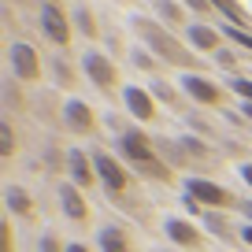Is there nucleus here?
<instances>
[{
    "label": "nucleus",
    "instance_id": "20",
    "mask_svg": "<svg viewBox=\"0 0 252 252\" xmlns=\"http://www.w3.org/2000/svg\"><path fill=\"white\" fill-rule=\"evenodd\" d=\"M149 93L156 96V100H163V104H171V108H178V89H171L167 82H149Z\"/></svg>",
    "mask_w": 252,
    "mask_h": 252
},
{
    "label": "nucleus",
    "instance_id": "4",
    "mask_svg": "<svg viewBox=\"0 0 252 252\" xmlns=\"http://www.w3.org/2000/svg\"><path fill=\"white\" fill-rule=\"evenodd\" d=\"M186 197H193L200 208H208V212H215V208H241V200H237L230 189L215 186V182H208V178H189Z\"/></svg>",
    "mask_w": 252,
    "mask_h": 252
},
{
    "label": "nucleus",
    "instance_id": "2",
    "mask_svg": "<svg viewBox=\"0 0 252 252\" xmlns=\"http://www.w3.org/2000/svg\"><path fill=\"white\" fill-rule=\"evenodd\" d=\"M119 152H123V159L134 167V171L149 174V178H156V182H171V167L159 159L156 141H149L145 130H123V134H119Z\"/></svg>",
    "mask_w": 252,
    "mask_h": 252
},
{
    "label": "nucleus",
    "instance_id": "6",
    "mask_svg": "<svg viewBox=\"0 0 252 252\" xmlns=\"http://www.w3.org/2000/svg\"><path fill=\"white\" fill-rule=\"evenodd\" d=\"M82 74H86V78L93 82L96 89H104V93L119 86V71H115V63H111L104 52H86V56H82Z\"/></svg>",
    "mask_w": 252,
    "mask_h": 252
},
{
    "label": "nucleus",
    "instance_id": "7",
    "mask_svg": "<svg viewBox=\"0 0 252 252\" xmlns=\"http://www.w3.org/2000/svg\"><path fill=\"white\" fill-rule=\"evenodd\" d=\"M8 63H11V74L23 82H37L41 78V56L33 45H26V41H15V45L8 48Z\"/></svg>",
    "mask_w": 252,
    "mask_h": 252
},
{
    "label": "nucleus",
    "instance_id": "17",
    "mask_svg": "<svg viewBox=\"0 0 252 252\" xmlns=\"http://www.w3.org/2000/svg\"><path fill=\"white\" fill-rule=\"evenodd\" d=\"M96 245H100V252H130V241L119 226H104L96 234Z\"/></svg>",
    "mask_w": 252,
    "mask_h": 252
},
{
    "label": "nucleus",
    "instance_id": "21",
    "mask_svg": "<svg viewBox=\"0 0 252 252\" xmlns=\"http://www.w3.org/2000/svg\"><path fill=\"white\" fill-rule=\"evenodd\" d=\"M74 26H78V33H86L89 41L96 37V19H93V11H89V8H78V11H74Z\"/></svg>",
    "mask_w": 252,
    "mask_h": 252
},
{
    "label": "nucleus",
    "instance_id": "30",
    "mask_svg": "<svg viewBox=\"0 0 252 252\" xmlns=\"http://www.w3.org/2000/svg\"><path fill=\"white\" fill-rule=\"evenodd\" d=\"M237 237H241V241L252 249V222H245V226H241V234H237Z\"/></svg>",
    "mask_w": 252,
    "mask_h": 252
},
{
    "label": "nucleus",
    "instance_id": "32",
    "mask_svg": "<svg viewBox=\"0 0 252 252\" xmlns=\"http://www.w3.org/2000/svg\"><path fill=\"white\" fill-rule=\"evenodd\" d=\"M241 215H245V219L252 222V200H245V204H241Z\"/></svg>",
    "mask_w": 252,
    "mask_h": 252
},
{
    "label": "nucleus",
    "instance_id": "27",
    "mask_svg": "<svg viewBox=\"0 0 252 252\" xmlns=\"http://www.w3.org/2000/svg\"><path fill=\"white\" fill-rule=\"evenodd\" d=\"M134 63L141 67V71H149V67H156V56H152V52H141V48H134Z\"/></svg>",
    "mask_w": 252,
    "mask_h": 252
},
{
    "label": "nucleus",
    "instance_id": "5",
    "mask_svg": "<svg viewBox=\"0 0 252 252\" xmlns=\"http://www.w3.org/2000/svg\"><path fill=\"white\" fill-rule=\"evenodd\" d=\"M182 93L189 96L193 104H200V108H219L222 100H226V89L219 86V82L204 78V74H182Z\"/></svg>",
    "mask_w": 252,
    "mask_h": 252
},
{
    "label": "nucleus",
    "instance_id": "10",
    "mask_svg": "<svg viewBox=\"0 0 252 252\" xmlns=\"http://www.w3.org/2000/svg\"><path fill=\"white\" fill-rule=\"evenodd\" d=\"M67 174H71V182H74L78 189H89V186H96V182H100L93 156H89V152H82V149H71V156H67Z\"/></svg>",
    "mask_w": 252,
    "mask_h": 252
},
{
    "label": "nucleus",
    "instance_id": "31",
    "mask_svg": "<svg viewBox=\"0 0 252 252\" xmlns=\"http://www.w3.org/2000/svg\"><path fill=\"white\" fill-rule=\"evenodd\" d=\"M241 182H249V189H252V163L241 167Z\"/></svg>",
    "mask_w": 252,
    "mask_h": 252
},
{
    "label": "nucleus",
    "instance_id": "9",
    "mask_svg": "<svg viewBox=\"0 0 252 252\" xmlns=\"http://www.w3.org/2000/svg\"><path fill=\"white\" fill-rule=\"evenodd\" d=\"M123 100H126V108H130V115H134L137 123H156V96L145 86H126Z\"/></svg>",
    "mask_w": 252,
    "mask_h": 252
},
{
    "label": "nucleus",
    "instance_id": "1",
    "mask_svg": "<svg viewBox=\"0 0 252 252\" xmlns=\"http://www.w3.org/2000/svg\"><path fill=\"white\" fill-rule=\"evenodd\" d=\"M134 30L141 33V41L149 45L152 56H159L163 63L182 67L186 74H193V67H197V52H193L189 45H182L174 33H167L163 23H156V19H134Z\"/></svg>",
    "mask_w": 252,
    "mask_h": 252
},
{
    "label": "nucleus",
    "instance_id": "22",
    "mask_svg": "<svg viewBox=\"0 0 252 252\" xmlns=\"http://www.w3.org/2000/svg\"><path fill=\"white\" fill-rule=\"evenodd\" d=\"M178 149L182 152H189L193 159H200V156H208V145L200 141V137H193V134H186V137H178Z\"/></svg>",
    "mask_w": 252,
    "mask_h": 252
},
{
    "label": "nucleus",
    "instance_id": "18",
    "mask_svg": "<svg viewBox=\"0 0 252 252\" xmlns=\"http://www.w3.org/2000/svg\"><path fill=\"white\" fill-rule=\"evenodd\" d=\"M152 8H156V15L163 19L167 26H182L186 23V11H182L174 0H152Z\"/></svg>",
    "mask_w": 252,
    "mask_h": 252
},
{
    "label": "nucleus",
    "instance_id": "15",
    "mask_svg": "<svg viewBox=\"0 0 252 252\" xmlns=\"http://www.w3.org/2000/svg\"><path fill=\"white\" fill-rule=\"evenodd\" d=\"M4 204H8V212L19 215V219H33V197L26 193V189L8 186V189H4Z\"/></svg>",
    "mask_w": 252,
    "mask_h": 252
},
{
    "label": "nucleus",
    "instance_id": "11",
    "mask_svg": "<svg viewBox=\"0 0 252 252\" xmlns=\"http://www.w3.org/2000/svg\"><path fill=\"white\" fill-rule=\"evenodd\" d=\"M63 123H67L71 134H93L96 130V115H93V108H89L86 100H67L63 104Z\"/></svg>",
    "mask_w": 252,
    "mask_h": 252
},
{
    "label": "nucleus",
    "instance_id": "28",
    "mask_svg": "<svg viewBox=\"0 0 252 252\" xmlns=\"http://www.w3.org/2000/svg\"><path fill=\"white\" fill-rule=\"evenodd\" d=\"M182 4H186L189 11H200V15H208V11H212V0H182Z\"/></svg>",
    "mask_w": 252,
    "mask_h": 252
},
{
    "label": "nucleus",
    "instance_id": "12",
    "mask_svg": "<svg viewBox=\"0 0 252 252\" xmlns=\"http://www.w3.org/2000/svg\"><path fill=\"white\" fill-rule=\"evenodd\" d=\"M167 237H171L178 249H186V252H197L200 245H204V234H200L189 219H178V215H174V219H167Z\"/></svg>",
    "mask_w": 252,
    "mask_h": 252
},
{
    "label": "nucleus",
    "instance_id": "19",
    "mask_svg": "<svg viewBox=\"0 0 252 252\" xmlns=\"http://www.w3.org/2000/svg\"><path fill=\"white\" fill-rule=\"evenodd\" d=\"M0 156H15V126L11 119H0Z\"/></svg>",
    "mask_w": 252,
    "mask_h": 252
},
{
    "label": "nucleus",
    "instance_id": "26",
    "mask_svg": "<svg viewBox=\"0 0 252 252\" xmlns=\"http://www.w3.org/2000/svg\"><path fill=\"white\" fill-rule=\"evenodd\" d=\"M0 252H15V230H11V219L0 222Z\"/></svg>",
    "mask_w": 252,
    "mask_h": 252
},
{
    "label": "nucleus",
    "instance_id": "34",
    "mask_svg": "<svg viewBox=\"0 0 252 252\" xmlns=\"http://www.w3.org/2000/svg\"><path fill=\"white\" fill-rule=\"evenodd\" d=\"M241 111H245V119H252V104H245V108H241Z\"/></svg>",
    "mask_w": 252,
    "mask_h": 252
},
{
    "label": "nucleus",
    "instance_id": "13",
    "mask_svg": "<svg viewBox=\"0 0 252 252\" xmlns=\"http://www.w3.org/2000/svg\"><path fill=\"white\" fill-rule=\"evenodd\" d=\"M60 208H63V215L71 222H86L89 219V204H86V197L78 193L74 182H63L60 186Z\"/></svg>",
    "mask_w": 252,
    "mask_h": 252
},
{
    "label": "nucleus",
    "instance_id": "29",
    "mask_svg": "<svg viewBox=\"0 0 252 252\" xmlns=\"http://www.w3.org/2000/svg\"><path fill=\"white\" fill-rule=\"evenodd\" d=\"M41 252H67V249H60V237L45 234V237H41Z\"/></svg>",
    "mask_w": 252,
    "mask_h": 252
},
{
    "label": "nucleus",
    "instance_id": "25",
    "mask_svg": "<svg viewBox=\"0 0 252 252\" xmlns=\"http://www.w3.org/2000/svg\"><path fill=\"white\" fill-rule=\"evenodd\" d=\"M222 33H226L234 45H241V48H249V52H252V30H237V26L226 23V26H222Z\"/></svg>",
    "mask_w": 252,
    "mask_h": 252
},
{
    "label": "nucleus",
    "instance_id": "16",
    "mask_svg": "<svg viewBox=\"0 0 252 252\" xmlns=\"http://www.w3.org/2000/svg\"><path fill=\"white\" fill-rule=\"evenodd\" d=\"M212 8H219L230 26H237V30H252V15L237 4V0H212Z\"/></svg>",
    "mask_w": 252,
    "mask_h": 252
},
{
    "label": "nucleus",
    "instance_id": "33",
    "mask_svg": "<svg viewBox=\"0 0 252 252\" xmlns=\"http://www.w3.org/2000/svg\"><path fill=\"white\" fill-rule=\"evenodd\" d=\"M67 252H93V249H86V245H78V241H74V245H67Z\"/></svg>",
    "mask_w": 252,
    "mask_h": 252
},
{
    "label": "nucleus",
    "instance_id": "23",
    "mask_svg": "<svg viewBox=\"0 0 252 252\" xmlns=\"http://www.w3.org/2000/svg\"><path fill=\"white\" fill-rule=\"evenodd\" d=\"M215 63H219L222 71H230V78H234V74H241V71H237V67H241V56H234L230 48H219V52H215Z\"/></svg>",
    "mask_w": 252,
    "mask_h": 252
},
{
    "label": "nucleus",
    "instance_id": "14",
    "mask_svg": "<svg viewBox=\"0 0 252 252\" xmlns=\"http://www.w3.org/2000/svg\"><path fill=\"white\" fill-rule=\"evenodd\" d=\"M219 33L222 30H215V26H208V23H193V26H186V45L193 48V52H219Z\"/></svg>",
    "mask_w": 252,
    "mask_h": 252
},
{
    "label": "nucleus",
    "instance_id": "8",
    "mask_svg": "<svg viewBox=\"0 0 252 252\" xmlns=\"http://www.w3.org/2000/svg\"><path fill=\"white\" fill-rule=\"evenodd\" d=\"M93 163H96L100 182L111 189V193H123V189L130 186V174H126V167L119 163L115 156H108V152H93Z\"/></svg>",
    "mask_w": 252,
    "mask_h": 252
},
{
    "label": "nucleus",
    "instance_id": "24",
    "mask_svg": "<svg viewBox=\"0 0 252 252\" xmlns=\"http://www.w3.org/2000/svg\"><path fill=\"white\" fill-rule=\"evenodd\" d=\"M230 93H237L245 104H252V78H245V74H234V78H230Z\"/></svg>",
    "mask_w": 252,
    "mask_h": 252
},
{
    "label": "nucleus",
    "instance_id": "3",
    "mask_svg": "<svg viewBox=\"0 0 252 252\" xmlns=\"http://www.w3.org/2000/svg\"><path fill=\"white\" fill-rule=\"evenodd\" d=\"M41 33L60 48L71 45L74 26H71V19H67V11H63V0H41Z\"/></svg>",
    "mask_w": 252,
    "mask_h": 252
}]
</instances>
